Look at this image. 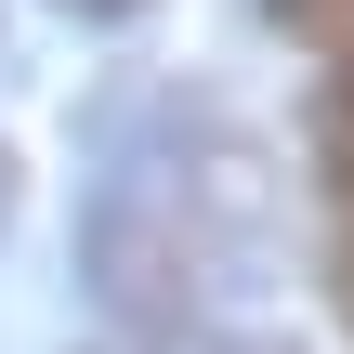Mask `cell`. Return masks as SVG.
<instances>
[{
    "label": "cell",
    "instance_id": "obj_7",
    "mask_svg": "<svg viewBox=\"0 0 354 354\" xmlns=\"http://www.w3.org/2000/svg\"><path fill=\"white\" fill-rule=\"evenodd\" d=\"M342 118H354V53H342Z\"/></svg>",
    "mask_w": 354,
    "mask_h": 354
},
{
    "label": "cell",
    "instance_id": "obj_4",
    "mask_svg": "<svg viewBox=\"0 0 354 354\" xmlns=\"http://www.w3.org/2000/svg\"><path fill=\"white\" fill-rule=\"evenodd\" d=\"M53 13H79V26H131L145 0H53Z\"/></svg>",
    "mask_w": 354,
    "mask_h": 354
},
{
    "label": "cell",
    "instance_id": "obj_1",
    "mask_svg": "<svg viewBox=\"0 0 354 354\" xmlns=\"http://www.w3.org/2000/svg\"><path fill=\"white\" fill-rule=\"evenodd\" d=\"M263 236H276L263 145L210 105L145 118L79 197V276L131 342H184L236 289H263Z\"/></svg>",
    "mask_w": 354,
    "mask_h": 354
},
{
    "label": "cell",
    "instance_id": "obj_6",
    "mask_svg": "<svg viewBox=\"0 0 354 354\" xmlns=\"http://www.w3.org/2000/svg\"><path fill=\"white\" fill-rule=\"evenodd\" d=\"M0 223H13V145H0Z\"/></svg>",
    "mask_w": 354,
    "mask_h": 354
},
{
    "label": "cell",
    "instance_id": "obj_3",
    "mask_svg": "<svg viewBox=\"0 0 354 354\" xmlns=\"http://www.w3.org/2000/svg\"><path fill=\"white\" fill-rule=\"evenodd\" d=\"M328 263H342V289H354V145L328 158Z\"/></svg>",
    "mask_w": 354,
    "mask_h": 354
},
{
    "label": "cell",
    "instance_id": "obj_5",
    "mask_svg": "<svg viewBox=\"0 0 354 354\" xmlns=\"http://www.w3.org/2000/svg\"><path fill=\"white\" fill-rule=\"evenodd\" d=\"M289 26H354V0H276Z\"/></svg>",
    "mask_w": 354,
    "mask_h": 354
},
{
    "label": "cell",
    "instance_id": "obj_2",
    "mask_svg": "<svg viewBox=\"0 0 354 354\" xmlns=\"http://www.w3.org/2000/svg\"><path fill=\"white\" fill-rule=\"evenodd\" d=\"M105 354H302V342H263V328H184V342H105Z\"/></svg>",
    "mask_w": 354,
    "mask_h": 354
}]
</instances>
